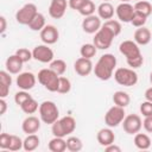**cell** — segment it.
<instances>
[{"label":"cell","mask_w":152,"mask_h":152,"mask_svg":"<svg viewBox=\"0 0 152 152\" xmlns=\"http://www.w3.org/2000/svg\"><path fill=\"white\" fill-rule=\"evenodd\" d=\"M23 64L24 62L20 59V57L18 55H11L7 59H6V70L10 72V74H19L21 71V68H23Z\"/></svg>","instance_id":"ffe728a7"},{"label":"cell","mask_w":152,"mask_h":152,"mask_svg":"<svg viewBox=\"0 0 152 152\" xmlns=\"http://www.w3.org/2000/svg\"><path fill=\"white\" fill-rule=\"evenodd\" d=\"M20 108H21V110L25 114H33L37 110H39V104H38V102L33 97H31L30 100H27L26 102H24L20 106Z\"/></svg>","instance_id":"1f68e13d"},{"label":"cell","mask_w":152,"mask_h":152,"mask_svg":"<svg viewBox=\"0 0 152 152\" xmlns=\"http://www.w3.org/2000/svg\"><path fill=\"white\" fill-rule=\"evenodd\" d=\"M146 20H147V17H146V15H144L142 13L137 12V11L134 10V14H133L132 20H131V24H132L134 27H141V26H145Z\"/></svg>","instance_id":"d590c367"},{"label":"cell","mask_w":152,"mask_h":152,"mask_svg":"<svg viewBox=\"0 0 152 152\" xmlns=\"http://www.w3.org/2000/svg\"><path fill=\"white\" fill-rule=\"evenodd\" d=\"M140 113L144 115V116H150L152 115V102L150 101H144L140 103Z\"/></svg>","instance_id":"60d3db41"},{"label":"cell","mask_w":152,"mask_h":152,"mask_svg":"<svg viewBox=\"0 0 152 152\" xmlns=\"http://www.w3.org/2000/svg\"><path fill=\"white\" fill-rule=\"evenodd\" d=\"M45 17H44V14H42V13H37L36 15H34V18L31 20V23L27 25L32 31H42L44 27H45Z\"/></svg>","instance_id":"83f0119b"},{"label":"cell","mask_w":152,"mask_h":152,"mask_svg":"<svg viewBox=\"0 0 152 152\" xmlns=\"http://www.w3.org/2000/svg\"><path fill=\"white\" fill-rule=\"evenodd\" d=\"M96 139H97V142L101 146L106 147V146H108V145H110V144H113L115 141V134L110 129V127H108V128H101L97 132V134H96Z\"/></svg>","instance_id":"d6986e66"},{"label":"cell","mask_w":152,"mask_h":152,"mask_svg":"<svg viewBox=\"0 0 152 152\" xmlns=\"http://www.w3.org/2000/svg\"><path fill=\"white\" fill-rule=\"evenodd\" d=\"M37 13H38L37 6L32 2H28V4H25L21 8H19L17 11L15 20L20 25H28Z\"/></svg>","instance_id":"9c48e42d"},{"label":"cell","mask_w":152,"mask_h":152,"mask_svg":"<svg viewBox=\"0 0 152 152\" xmlns=\"http://www.w3.org/2000/svg\"><path fill=\"white\" fill-rule=\"evenodd\" d=\"M113 102L114 104L116 106H120V107H127L131 102V97L129 95L126 93V91H122V90H118L113 94Z\"/></svg>","instance_id":"4316f807"},{"label":"cell","mask_w":152,"mask_h":152,"mask_svg":"<svg viewBox=\"0 0 152 152\" xmlns=\"http://www.w3.org/2000/svg\"><path fill=\"white\" fill-rule=\"evenodd\" d=\"M12 86V77L7 70L0 71V97H6L10 93V88Z\"/></svg>","instance_id":"44dd1931"},{"label":"cell","mask_w":152,"mask_h":152,"mask_svg":"<svg viewBox=\"0 0 152 152\" xmlns=\"http://www.w3.org/2000/svg\"><path fill=\"white\" fill-rule=\"evenodd\" d=\"M37 82V77L33 72L31 71H25V72H20L17 76L15 83L18 86V88H20L21 90H30L36 86Z\"/></svg>","instance_id":"7c38bea8"},{"label":"cell","mask_w":152,"mask_h":152,"mask_svg":"<svg viewBox=\"0 0 152 152\" xmlns=\"http://www.w3.org/2000/svg\"><path fill=\"white\" fill-rule=\"evenodd\" d=\"M144 96H145V100L152 102V87H150V88H147V89L145 90Z\"/></svg>","instance_id":"c3c4849f"},{"label":"cell","mask_w":152,"mask_h":152,"mask_svg":"<svg viewBox=\"0 0 152 152\" xmlns=\"http://www.w3.org/2000/svg\"><path fill=\"white\" fill-rule=\"evenodd\" d=\"M71 90V82L69 78L64 76H59V83H58V89L57 93L59 94H68Z\"/></svg>","instance_id":"e575fe53"},{"label":"cell","mask_w":152,"mask_h":152,"mask_svg":"<svg viewBox=\"0 0 152 152\" xmlns=\"http://www.w3.org/2000/svg\"><path fill=\"white\" fill-rule=\"evenodd\" d=\"M40 144V139L39 137L33 133V134H27V137L24 139V144H23V148L27 152H31V151H34L36 148H38Z\"/></svg>","instance_id":"cb8c5ba5"},{"label":"cell","mask_w":152,"mask_h":152,"mask_svg":"<svg viewBox=\"0 0 152 152\" xmlns=\"http://www.w3.org/2000/svg\"><path fill=\"white\" fill-rule=\"evenodd\" d=\"M10 141H11V134L1 133V135H0V148L7 150L8 146H10Z\"/></svg>","instance_id":"b9f144b4"},{"label":"cell","mask_w":152,"mask_h":152,"mask_svg":"<svg viewBox=\"0 0 152 152\" xmlns=\"http://www.w3.org/2000/svg\"><path fill=\"white\" fill-rule=\"evenodd\" d=\"M103 1H109V0H103Z\"/></svg>","instance_id":"816d5d0a"},{"label":"cell","mask_w":152,"mask_h":152,"mask_svg":"<svg viewBox=\"0 0 152 152\" xmlns=\"http://www.w3.org/2000/svg\"><path fill=\"white\" fill-rule=\"evenodd\" d=\"M38 82L49 91H57L59 83V75H57L50 68L42 69L37 75Z\"/></svg>","instance_id":"5b68a950"},{"label":"cell","mask_w":152,"mask_h":152,"mask_svg":"<svg viewBox=\"0 0 152 152\" xmlns=\"http://www.w3.org/2000/svg\"><path fill=\"white\" fill-rule=\"evenodd\" d=\"M134 10L137 12L142 13L146 17H148V15L152 14V5L148 1H146V0H139V1H137L135 5H134Z\"/></svg>","instance_id":"4dcf8cb0"},{"label":"cell","mask_w":152,"mask_h":152,"mask_svg":"<svg viewBox=\"0 0 152 152\" xmlns=\"http://www.w3.org/2000/svg\"><path fill=\"white\" fill-rule=\"evenodd\" d=\"M87 0H69L68 4H69V7L71 10H75V11H78L86 2Z\"/></svg>","instance_id":"7bdbcfd3"},{"label":"cell","mask_w":152,"mask_h":152,"mask_svg":"<svg viewBox=\"0 0 152 152\" xmlns=\"http://www.w3.org/2000/svg\"><path fill=\"white\" fill-rule=\"evenodd\" d=\"M125 116H126L125 108L114 104V106L110 107V108L107 110V113L104 114V124H106L108 127H110V128H112V127H116V126H119L120 124H122Z\"/></svg>","instance_id":"ba28073f"},{"label":"cell","mask_w":152,"mask_h":152,"mask_svg":"<svg viewBox=\"0 0 152 152\" xmlns=\"http://www.w3.org/2000/svg\"><path fill=\"white\" fill-rule=\"evenodd\" d=\"M69 6L66 0H51L49 6V14L53 19H61L65 14L66 7Z\"/></svg>","instance_id":"5bb4252c"},{"label":"cell","mask_w":152,"mask_h":152,"mask_svg":"<svg viewBox=\"0 0 152 152\" xmlns=\"http://www.w3.org/2000/svg\"><path fill=\"white\" fill-rule=\"evenodd\" d=\"M95 10H96L95 4L91 0H87L84 2V5L78 10V13L83 17H89V15H93L95 13Z\"/></svg>","instance_id":"836d02e7"},{"label":"cell","mask_w":152,"mask_h":152,"mask_svg":"<svg viewBox=\"0 0 152 152\" xmlns=\"http://www.w3.org/2000/svg\"><path fill=\"white\" fill-rule=\"evenodd\" d=\"M142 127L145 128L146 132L152 133V115L145 116V119H144V121H142Z\"/></svg>","instance_id":"ee69618b"},{"label":"cell","mask_w":152,"mask_h":152,"mask_svg":"<svg viewBox=\"0 0 152 152\" xmlns=\"http://www.w3.org/2000/svg\"><path fill=\"white\" fill-rule=\"evenodd\" d=\"M32 56H33V59H36L40 63H51L53 61V57H55L53 51L46 44L37 45L32 50Z\"/></svg>","instance_id":"8fae6325"},{"label":"cell","mask_w":152,"mask_h":152,"mask_svg":"<svg viewBox=\"0 0 152 152\" xmlns=\"http://www.w3.org/2000/svg\"><path fill=\"white\" fill-rule=\"evenodd\" d=\"M83 148V142L77 137H69L66 139V150L70 152H78Z\"/></svg>","instance_id":"f546056e"},{"label":"cell","mask_w":152,"mask_h":152,"mask_svg":"<svg viewBox=\"0 0 152 152\" xmlns=\"http://www.w3.org/2000/svg\"><path fill=\"white\" fill-rule=\"evenodd\" d=\"M15 55H18V56L20 57V59H21L24 63H26V62H28V61H31V59L33 58L32 51H30V50L26 49V48H20V49H18V50L15 51Z\"/></svg>","instance_id":"ab89813d"},{"label":"cell","mask_w":152,"mask_h":152,"mask_svg":"<svg viewBox=\"0 0 152 152\" xmlns=\"http://www.w3.org/2000/svg\"><path fill=\"white\" fill-rule=\"evenodd\" d=\"M75 128H76V120L70 115L63 116L56 120L51 125V132L53 137H61V138L71 134L75 131Z\"/></svg>","instance_id":"3957f363"},{"label":"cell","mask_w":152,"mask_h":152,"mask_svg":"<svg viewBox=\"0 0 152 152\" xmlns=\"http://www.w3.org/2000/svg\"><path fill=\"white\" fill-rule=\"evenodd\" d=\"M39 128H40V120L37 116H33V115L27 116L21 124V129L26 134L37 133L39 131Z\"/></svg>","instance_id":"ac0fdd59"},{"label":"cell","mask_w":152,"mask_h":152,"mask_svg":"<svg viewBox=\"0 0 152 152\" xmlns=\"http://www.w3.org/2000/svg\"><path fill=\"white\" fill-rule=\"evenodd\" d=\"M96 11H97V15L100 17V19H104V21L112 19L114 15V12H115L114 6L108 1H103L102 4H100L97 6Z\"/></svg>","instance_id":"603a6c76"},{"label":"cell","mask_w":152,"mask_h":152,"mask_svg":"<svg viewBox=\"0 0 152 152\" xmlns=\"http://www.w3.org/2000/svg\"><path fill=\"white\" fill-rule=\"evenodd\" d=\"M150 82L152 83V71H151V74H150Z\"/></svg>","instance_id":"681fc988"},{"label":"cell","mask_w":152,"mask_h":152,"mask_svg":"<svg viewBox=\"0 0 152 152\" xmlns=\"http://www.w3.org/2000/svg\"><path fill=\"white\" fill-rule=\"evenodd\" d=\"M102 24H101V19L99 15H89V17H84L83 21H82V30L88 33V34H93L96 33L100 28H101Z\"/></svg>","instance_id":"9a60e30c"},{"label":"cell","mask_w":152,"mask_h":152,"mask_svg":"<svg viewBox=\"0 0 152 152\" xmlns=\"http://www.w3.org/2000/svg\"><path fill=\"white\" fill-rule=\"evenodd\" d=\"M115 66H116V57L112 53H104L96 62L94 66V74L99 80L108 81L113 76L115 71Z\"/></svg>","instance_id":"7a4b0ae2"},{"label":"cell","mask_w":152,"mask_h":152,"mask_svg":"<svg viewBox=\"0 0 152 152\" xmlns=\"http://www.w3.org/2000/svg\"><path fill=\"white\" fill-rule=\"evenodd\" d=\"M114 37H115L114 33L109 28H107L106 26L102 25L101 28L95 33V36L93 38V44L99 50H106V49L110 48Z\"/></svg>","instance_id":"52a82bcc"},{"label":"cell","mask_w":152,"mask_h":152,"mask_svg":"<svg viewBox=\"0 0 152 152\" xmlns=\"http://www.w3.org/2000/svg\"><path fill=\"white\" fill-rule=\"evenodd\" d=\"M74 70H75V72L77 75L86 77L94 70V68H93V63H91V61L89 58L80 57L74 63Z\"/></svg>","instance_id":"e0dca14e"},{"label":"cell","mask_w":152,"mask_h":152,"mask_svg":"<svg viewBox=\"0 0 152 152\" xmlns=\"http://www.w3.org/2000/svg\"><path fill=\"white\" fill-rule=\"evenodd\" d=\"M104 151H106V152H121V148H120L118 145H115V144L113 142V144L106 146V147H104Z\"/></svg>","instance_id":"f6af8a7d"},{"label":"cell","mask_w":152,"mask_h":152,"mask_svg":"<svg viewBox=\"0 0 152 152\" xmlns=\"http://www.w3.org/2000/svg\"><path fill=\"white\" fill-rule=\"evenodd\" d=\"M116 17L119 21L121 23H131L132 17L134 14V6H132L129 2H121L115 8Z\"/></svg>","instance_id":"4fadbf2b"},{"label":"cell","mask_w":152,"mask_h":152,"mask_svg":"<svg viewBox=\"0 0 152 152\" xmlns=\"http://www.w3.org/2000/svg\"><path fill=\"white\" fill-rule=\"evenodd\" d=\"M134 145L139 150H148L151 146V139L145 133H137L134 134Z\"/></svg>","instance_id":"484cf974"},{"label":"cell","mask_w":152,"mask_h":152,"mask_svg":"<svg viewBox=\"0 0 152 152\" xmlns=\"http://www.w3.org/2000/svg\"><path fill=\"white\" fill-rule=\"evenodd\" d=\"M51 152H64L66 150V140L61 137H53L48 145Z\"/></svg>","instance_id":"d4e9b609"},{"label":"cell","mask_w":152,"mask_h":152,"mask_svg":"<svg viewBox=\"0 0 152 152\" xmlns=\"http://www.w3.org/2000/svg\"><path fill=\"white\" fill-rule=\"evenodd\" d=\"M59 38V32L53 25H45V27L40 31V39L44 44L51 45L55 44Z\"/></svg>","instance_id":"2e32d148"},{"label":"cell","mask_w":152,"mask_h":152,"mask_svg":"<svg viewBox=\"0 0 152 152\" xmlns=\"http://www.w3.org/2000/svg\"><path fill=\"white\" fill-rule=\"evenodd\" d=\"M23 144H24V140H21L20 137L18 135H14V134H11V141H10V146H8V151H12V152H15V151H19L20 148H23Z\"/></svg>","instance_id":"74e56055"},{"label":"cell","mask_w":152,"mask_h":152,"mask_svg":"<svg viewBox=\"0 0 152 152\" xmlns=\"http://www.w3.org/2000/svg\"><path fill=\"white\" fill-rule=\"evenodd\" d=\"M120 1H121V2H129L131 0H120Z\"/></svg>","instance_id":"f907efd6"},{"label":"cell","mask_w":152,"mask_h":152,"mask_svg":"<svg viewBox=\"0 0 152 152\" xmlns=\"http://www.w3.org/2000/svg\"><path fill=\"white\" fill-rule=\"evenodd\" d=\"M51 70H53L57 75H59V76H62L64 72H65V70H66V63L63 61V59H53L51 63H50V66H49Z\"/></svg>","instance_id":"d6a6232c"},{"label":"cell","mask_w":152,"mask_h":152,"mask_svg":"<svg viewBox=\"0 0 152 152\" xmlns=\"http://www.w3.org/2000/svg\"><path fill=\"white\" fill-rule=\"evenodd\" d=\"M39 116L44 124L52 125L59 118V109L53 101H43L39 104Z\"/></svg>","instance_id":"277c9868"},{"label":"cell","mask_w":152,"mask_h":152,"mask_svg":"<svg viewBox=\"0 0 152 152\" xmlns=\"http://www.w3.org/2000/svg\"><path fill=\"white\" fill-rule=\"evenodd\" d=\"M7 110V102L5 101L4 97L0 99V115H4Z\"/></svg>","instance_id":"bcb514c9"},{"label":"cell","mask_w":152,"mask_h":152,"mask_svg":"<svg viewBox=\"0 0 152 152\" xmlns=\"http://www.w3.org/2000/svg\"><path fill=\"white\" fill-rule=\"evenodd\" d=\"M32 96L27 93V90H20V91H18V93H15V95H14V102L20 107L24 102H26L27 100H30Z\"/></svg>","instance_id":"f35d334b"},{"label":"cell","mask_w":152,"mask_h":152,"mask_svg":"<svg viewBox=\"0 0 152 152\" xmlns=\"http://www.w3.org/2000/svg\"><path fill=\"white\" fill-rule=\"evenodd\" d=\"M97 52V49L96 46L93 44V43H86L81 46L80 49V53H81V57H84V58H89L91 59Z\"/></svg>","instance_id":"f1b7e54d"},{"label":"cell","mask_w":152,"mask_h":152,"mask_svg":"<svg viewBox=\"0 0 152 152\" xmlns=\"http://www.w3.org/2000/svg\"><path fill=\"white\" fill-rule=\"evenodd\" d=\"M103 26H106L107 28H109V30L114 33L115 37L119 36L120 32H121V24H120V21H118V20H114V19L106 20V21L103 23Z\"/></svg>","instance_id":"8d00e7d4"},{"label":"cell","mask_w":152,"mask_h":152,"mask_svg":"<svg viewBox=\"0 0 152 152\" xmlns=\"http://www.w3.org/2000/svg\"><path fill=\"white\" fill-rule=\"evenodd\" d=\"M119 50L121 55L126 57V62L132 69H137L142 65L144 57L140 52L139 45L134 40H124L119 45Z\"/></svg>","instance_id":"6da1fadb"},{"label":"cell","mask_w":152,"mask_h":152,"mask_svg":"<svg viewBox=\"0 0 152 152\" xmlns=\"http://www.w3.org/2000/svg\"><path fill=\"white\" fill-rule=\"evenodd\" d=\"M138 1H139V0H138Z\"/></svg>","instance_id":"f5cc1de1"},{"label":"cell","mask_w":152,"mask_h":152,"mask_svg":"<svg viewBox=\"0 0 152 152\" xmlns=\"http://www.w3.org/2000/svg\"><path fill=\"white\" fill-rule=\"evenodd\" d=\"M133 37H134V42L138 45H147L151 42L152 34H151V31L147 27L141 26V27H138L135 30Z\"/></svg>","instance_id":"7402d4cb"},{"label":"cell","mask_w":152,"mask_h":152,"mask_svg":"<svg viewBox=\"0 0 152 152\" xmlns=\"http://www.w3.org/2000/svg\"><path fill=\"white\" fill-rule=\"evenodd\" d=\"M6 27H7V23H6V18L4 15L0 17V32L4 33L6 31Z\"/></svg>","instance_id":"7dc6e473"},{"label":"cell","mask_w":152,"mask_h":152,"mask_svg":"<svg viewBox=\"0 0 152 152\" xmlns=\"http://www.w3.org/2000/svg\"><path fill=\"white\" fill-rule=\"evenodd\" d=\"M142 127L141 118L138 114H128L122 121V128L127 134H137Z\"/></svg>","instance_id":"30bf717a"},{"label":"cell","mask_w":152,"mask_h":152,"mask_svg":"<svg viewBox=\"0 0 152 152\" xmlns=\"http://www.w3.org/2000/svg\"><path fill=\"white\" fill-rule=\"evenodd\" d=\"M114 80L124 87H133L138 83V74L132 68H118L114 71Z\"/></svg>","instance_id":"8992f818"}]
</instances>
